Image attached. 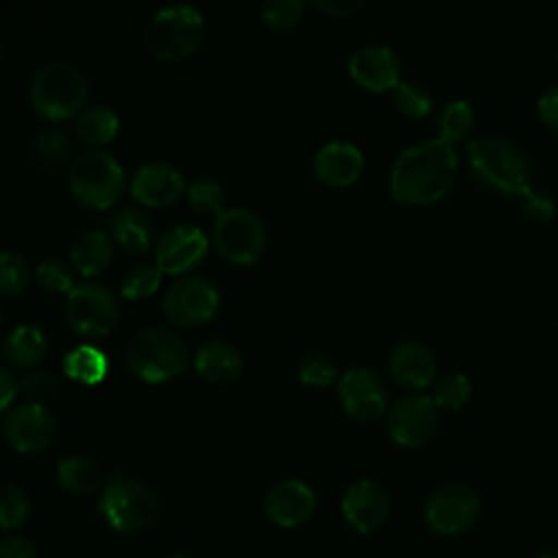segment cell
Instances as JSON below:
<instances>
[{
  "label": "cell",
  "instance_id": "7bdbcfd3",
  "mask_svg": "<svg viewBox=\"0 0 558 558\" xmlns=\"http://www.w3.org/2000/svg\"><path fill=\"white\" fill-rule=\"evenodd\" d=\"M312 7L323 11L329 17H349L355 11H360L364 2L362 0H314Z\"/></svg>",
  "mask_w": 558,
  "mask_h": 558
},
{
  "label": "cell",
  "instance_id": "cb8c5ba5",
  "mask_svg": "<svg viewBox=\"0 0 558 558\" xmlns=\"http://www.w3.org/2000/svg\"><path fill=\"white\" fill-rule=\"evenodd\" d=\"M113 240L131 253H146L155 240V222L140 207H124L111 220Z\"/></svg>",
  "mask_w": 558,
  "mask_h": 558
},
{
  "label": "cell",
  "instance_id": "e575fe53",
  "mask_svg": "<svg viewBox=\"0 0 558 558\" xmlns=\"http://www.w3.org/2000/svg\"><path fill=\"white\" fill-rule=\"evenodd\" d=\"M161 283V270L157 264H135L120 279V292L126 299H144L153 294Z\"/></svg>",
  "mask_w": 558,
  "mask_h": 558
},
{
  "label": "cell",
  "instance_id": "5b68a950",
  "mask_svg": "<svg viewBox=\"0 0 558 558\" xmlns=\"http://www.w3.org/2000/svg\"><path fill=\"white\" fill-rule=\"evenodd\" d=\"M185 340L168 327H146L137 331L129 344V368L148 384L177 377L187 366Z\"/></svg>",
  "mask_w": 558,
  "mask_h": 558
},
{
  "label": "cell",
  "instance_id": "1f68e13d",
  "mask_svg": "<svg viewBox=\"0 0 558 558\" xmlns=\"http://www.w3.org/2000/svg\"><path fill=\"white\" fill-rule=\"evenodd\" d=\"M31 281L28 259L13 248H0V294L13 296L26 290Z\"/></svg>",
  "mask_w": 558,
  "mask_h": 558
},
{
  "label": "cell",
  "instance_id": "e0dca14e",
  "mask_svg": "<svg viewBox=\"0 0 558 558\" xmlns=\"http://www.w3.org/2000/svg\"><path fill=\"white\" fill-rule=\"evenodd\" d=\"M266 517L279 527H299L316 510V493L301 480H279L264 497Z\"/></svg>",
  "mask_w": 558,
  "mask_h": 558
},
{
  "label": "cell",
  "instance_id": "ba28073f",
  "mask_svg": "<svg viewBox=\"0 0 558 558\" xmlns=\"http://www.w3.org/2000/svg\"><path fill=\"white\" fill-rule=\"evenodd\" d=\"M214 240L229 262L253 264L266 246V227L253 209L229 207L216 216Z\"/></svg>",
  "mask_w": 558,
  "mask_h": 558
},
{
  "label": "cell",
  "instance_id": "7dc6e473",
  "mask_svg": "<svg viewBox=\"0 0 558 558\" xmlns=\"http://www.w3.org/2000/svg\"><path fill=\"white\" fill-rule=\"evenodd\" d=\"M166 558H192V556H187V554H170Z\"/></svg>",
  "mask_w": 558,
  "mask_h": 558
},
{
  "label": "cell",
  "instance_id": "30bf717a",
  "mask_svg": "<svg viewBox=\"0 0 558 558\" xmlns=\"http://www.w3.org/2000/svg\"><path fill=\"white\" fill-rule=\"evenodd\" d=\"M423 517L432 532L440 536H458L480 517V497L466 484H442L427 497Z\"/></svg>",
  "mask_w": 558,
  "mask_h": 558
},
{
  "label": "cell",
  "instance_id": "603a6c76",
  "mask_svg": "<svg viewBox=\"0 0 558 558\" xmlns=\"http://www.w3.org/2000/svg\"><path fill=\"white\" fill-rule=\"evenodd\" d=\"M70 257L74 268L85 275H98L105 270L113 257L111 238L100 229H85L81 231L70 244Z\"/></svg>",
  "mask_w": 558,
  "mask_h": 558
},
{
  "label": "cell",
  "instance_id": "d590c367",
  "mask_svg": "<svg viewBox=\"0 0 558 558\" xmlns=\"http://www.w3.org/2000/svg\"><path fill=\"white\" fill-rule=\"evenodd\" d=\"M187 203L198 214H220L222 211V185L216 179L201 177L187 185Z\"/></svg>",
  "mask_w": 558,
  "mask_h": 558
},
{
  "label": "cell",
  "instance_id": "7c38bea8",
  "mask_svg": "<svg viewBox=\"0 0 558 558\" xmlns=\"http://www.w3.org/2000/svg\"><path fill=\"white\" fill-rule=\"evenodd\" d=\"M57 418L41 403H17L13 405L2 423L7 442L20 453H37L52 445L57 436Z\"/></svg>",
  "mask_w": 558,
  "mask_h": 558
},
{
  "label": "cell",
  "instance_id": "9c48e42d",
  "mask_svg": "<svg viewBox=\"0 0 558 558\" xmlns=\"http://www.w3.org/2000/svg\"><path fill=\"white\" fill-rule=\"evenodd\" d=\"M68 325L81 336H105L109 333L120 316L116 296L100 283L74 286L63 303Z\"/></svg>",
  "mask_w": 558,
  "mask_h": 558
},
{
  "label": "cell",
  "instance_id": "d6986e66",
  "mask_svg": "<svg viewBox=\"0 0 558 558\" xmlns=\"http://www.w3.org/2000/svg\"><path fill=\"white\" fill-rule=\"evenodd\" d=\"M185 181L179 168L166 161L140 166L131 179V194L146 207H163L183 194Z\"/></svg>",
  "mask_w": 558,
  "mask_h": 558
},
{
  "label": "cell",
  "instance_id": "d6a6232c",
  "mask_svg": "<svg viewBox=\"0 0 558 558\" xmlns=\"http://www.w3.org/2000/svg\"><path fill=\"white\" fill-rule=\"evenodd\" d=\"M469 397H471V379L458 371H451L438 377L432 392L434 405L447 408V410L462 408L469 401Z\"/></svg>",
  "mask_w": 558,
  "mask_h": 558
},
{
  "label": "cell",
  "instance_id": "f6af8a7d",
  "mask_svg": "<svg viewBox=\"0 0 558 558\" xmlns=\"http://www.w3.org/2000/svg\"><path fill=\"white\" fill-rule=\"evenodd\" d=\"M15 395H17V379L13 377V373L9 368H4L0 364V412L4 408H9V403L13 401Z\"/></svg>",
  "mask_w": 558,
  "mask_h": 558
},
{
  "label": "cell",
  "instance_id": "52a82bcc",
  "mask_svg": "<svg viewBox=\"0 0 558 558\" xmlns=\"http://www.w3.org/2000/svg\"><path fill=\"white\" fill-rule=\"evenodd\" d=\"M68 181L78 203L94 209H107L124 190V170L113 155L100 148H89L70 161Z\"/></svg>",
  "mask_w": 558,
  "mask_h": 558
},
{
  "label": "cell",
  "instance_id": "484cf974",
  "mask_svg": "<svg viewBox=\"0 0 558 558\" xmlns=\"http://www.w3.org/2000/svg\"><path fill=\"white\" fill-rule=\"evenodd\" d=\"M57 480L63 488L76 495H89L100 488V469L98 464L81 453L65 456L57 462Z\"/></svg>",
  "mask_w": 558,
  "mask_h": 558
},
{
  "label": "cell",
  "instance_id": "f546056e",
  "mask_svg": "<svg viewBox=\"0 0 558 558\" xmlns=\"http://www.w3.org/2000/svg\"><path fill=\"white\" fill-rule=\"evenodd\" d=\"M436 124H438V133L440 140H445L447 144L453 146V142L464 140L475 124V111L466 100H449L440 107L438 116H436Z\"/></svg>",
  "mask_w": 558,
  "mask_h": 558
},
{
  "label": "cell",
  "instance_id": "8992f818",
  "mask_svg": "<svg viewBox=\"0 0 558 558\" xmlns=\"http://www.w3.org/2000/svg\"><path fill=\"white\" fill-rule=\"evenodd\" d=\"M28 98L44 118L68 120L87 98V78L72 63L50 61L33 74Z\"/></svg>",
  "mask_w": 558,
  "mask_h": 558
},
{
  "label": "cell",
  "instance_id": "836d02e7",
  "mask_svg": "<svg viewBox=\"0 0 558 558\" xmlns=\"http://www.w3.org/2000/svg\"><path fill=\"white\" fill-rule=\"evenodd\" d=\"M392 102L397 111L410 118H423L432 111V94L427 87L414 81H399L392 89Z\"/></svg>",
  "mask_w": 558,
  "mask_h": 558
},
{
  "label": "cell",
  "instance_id": "3957f363",
  "mask_svg": "<svg viewBox=\"0 0 558 558\" xmlns=\"http://www.w3.org/2000/svg\"><path fill=\"white\" fill-rule=\"evenodd\" d=\"M205 37V17L192 4H168L153 13L146 24L144 41L153 57L181 61L190 57Z\"/></svg>",
  "mask_w": 558,
  "mask_h": 558
},
{
  "label": "cell",
  "instance_id": "277c9868",
  "mask_svg": "<svg viewBox=\"0 0 558 558\" xmlns=\"http://www.w3.org/2000/svg\"><path fill=\"white\" fill-rule=\"evenodd\" d=\"M157 495L144 482L113 471L98 497V512L120 534L148 527L157 514Z\"/></svg>",
  "mask_w": 558,
  "mask_h": 558
},
{
  "label": "cell",
  "instance_id": "bcb514c9",
  "mask_svg": "<svg viewBox=\"0 0 558 558\" xmlns=\"http://www.w3.org/2000/svg\"><path fill=\"white\" fill-rule=\"evenodd\" d=\"M532 558H558V556L551 554V551H541V554H536V556H532Z\"/></svg>",
  "mask_w": 558,
  "mask_h": 558
},
{
  "label": "cell",
  "instance_id": "d4e9b609",
  "mask_svg": "<svg viewBox=\"0 0 558 558\" xmlns=\"http://www.w3.org/2000/svg\"><path fill=\"white\" fill-rule=\"evenodd\" d=\"M46 353V338L37 325H15L4 338V357L15 368H33Z\"/></svg>",
  "mask_w": 558,
  "mask_h": 558
},
{
  "label": "cell",
  "instance_id": "44dd1931",
  "mask_svg": "<svg viewBox=\"0 0 558 558\" xmlns=\"http://www.w3.org/2000/svg\"><path fill=\"white\" fill-rule=\"evenodd\" d=\"M390 375L405 388H427L436 377V355L418 340L401 342L392 349L388 360Z\"/></svg>",
  "mask_w": 558,
  "mask_h": 558
},
{
  "label": "cell",
  "instance_id": "c3c4849f",
  "mask_svg": "<svg viewBox=\"0 0 558 558\" xmlns=\"http://www.w3.org/2000/svg\"><path fill=\"white\" fill-rule=\"evenodd\" d=\"M0 57H2V44H0Z\"/></svg>",
  "mask_w": 558,
  "mask_h": 558
},
{
  "label": "cell",
  "instance_id": "6da1fadb",
  "mask_svg": "<svg viewBox=\"0 0 558 558\" xmlns=\"http://www.w3.org/2000/svg\"><path fill=\"white\" fill-rule=\"evenodd\" d=\"M458 157L440 137L408 146L392 163L390 192L403 205H429L440 201L453 185Z\"/></svg>",
  "mask_w": 558,
  "mask_h": 558
},
{
  "label": "cell",
  "instance_id": "2e32d148",
  "mask_svg": "<svg viewBox=\"0 0 558 558\" xmlns=\"http://www.w3.org/2000/svg\"><path fill=\"white\" fill-rule=\"evenodd\" d=\"M207 235L196 225H174L159 235L155 244V262L161 272L179 275L196 266L207 253Z\"/></svg>",
  "mask_w": 558,
  "mask_h": 558
},
{
  "label": "cell",
  "instance_id": "ab89813d",
  "mask_svg": "<svg viewBox=\"0 0 558 558\" xmlns=\"http://www.w3.org/2000/svg\"><path fill=\"white\" fill-rule=\"evenodd\" d=\"M17 390L24 392V397L31 403H41L54 397L57 392V379L41 368H31L22 379H17Z\"/></svg>",
  "mask_w": 558,
  "mask_h": 558
},
{
  "label": "cell",
  "instance_id": "60d3db41",
  "mask_svg": "<svg viewBox=\"0 0 558 558\" xmlns=\"http://www.w3.org/2000/svg\"><path fill=\"white\" fill-rule=\"evenodd\" d=\"M519 198H521V207H523L525 216L536 222H547L556 211L554 198L545 190L536 187L534 183Z\"/></svg>",
  "mask_w": 558,
  "mask_h": 558
},
{
  "label": "cell",
  "instance_id": "4dcf8cb0",
  "mask_svg": "<svg viewBox=\"0 0 558 558\" xmlns=\"http://www.w3.org/2000/svg\"><path fill=\"white\" fill-rule=\"evenodd\" d=\"M31 514L28 493L13 482L0 484V530L13 532L20 530Z\"/></svg>",
  "mask_w": 558,
  "mask_h": 558
},
{
  "label": "cell",
  "instance_id": "83f0119b",
  "mask_svg": "<svg viewBox=\"0 0 558 558\" xmlns=\"http://www.w3.org/2000/svg\"><path fill=\"white\" fill-rule=\"evenodd\" d=\"M28 157L48 172L63 168L72 157V142L61 131H39L28 140ZM74 159V157H72Z\"/></svg>",
  "mask_w": 558,
  "mask_h": 558
},
{
  "label": "cell",
  "instance_id": "f1b7e54d",
  "mask_svg": "<svg viewBox=\"0 0 558 558\" xmlns=\"http://www.w3.org/2000/svg\"><path fill=\"white\" fill-rule=\"evenodd\" d=\"M118 113L107 105H89L78 113L76 135L89 146H102L118 133Z\"/></svg>",
  "mask_w": 558,
  "mask_h": 558
},
{
  "label": "cell",
  "instance_id": "b9f144b4",
  "mask_svg": "<svg viewBox=\"0 0 558 558\" xmlns=\"http://www.w3.org/2000/svg\"><path fill=\"white\" fill-rule=\"evenodd\" d=\"M0 558H39L33 541L24 536H7L0 541Z\"/></svg>",
  "mask_w": 558,
  "mask_h": 558
},
{
  "label": "cell",
  "instance_id": "74e56055",
  "mask_svg": "<svg viewBox=\"0 0 558 558\" xmlns=\"http://www.w3.org/2000/svg\"><path fill=\"white\" fill-rule=\"evenodd\" d=\"M35 279L48 292H70L74 288V275L59 257L41 259L35 268Z\"/></svg>",
  "mask_w": 558,
  "mask_h": 558
},
{
  "label": "cell",
  "instance_id": "ee69618b",
  "mask_svg": "<svg viewBox=\"0 0 558 558\" xmlns=\"http://www.w3.org/2000/svg\"><path fill=\"white\" fill-rule=\"evenodd\" d=\"M538 116L541 120L551 126V129H558V85H551L547 87L541 98H538Z\"/></svg>",
  "mask_w": 558,
  "mask_h": 558
},
{
  "label": "cell",
  "instance_id": "7a4b0ae2",
  "mask_svg": "<svg viewBox=\"0 0 558 558\" xmlns=\"http://www.w3.org/2000/svg\"><path fill=\"white\" fill-rule=\"evenodd\" d=\"M473 177L488 190L521 196L530 185V163L523 150L510 140L480 137L466 146Z\"/></svg>",
  "mask_w": 558,
  "mask_h": 558
},
{
  "label": "cell",
  "instance_id": "ffe728a7",
  "mask_svg": "<svg viewBox=\"0 0 558 558\" xmlns=\"http://www.w3.org/2000/svg\"><path fill=\"white\" fill-rule=\"evenodd\" d=\"M364 170L362 150L344 140H331L323 144L314 155V174L333 187L351 185Z\"/></svg>",
  "mask_w": 558,
  "mask_h": 558
},
{
  "label": "cell",
  "instance_id": "8fae6325",
  "mask_svg": "<svg viewBox=\"0 0 558 558\" xmlns=\"http://www.w3.org/2000/svg\"><path fill=\"white\" fill-rule=\"evenodd\" d=\"M220 303V294L214 283L203 277L174 279L163 292V314L174 325L194 327L207 323Z\"/></svg>",
  "mask_w": 558,
  "mask_h": 558
},
{
  "label": "cell",
  "instance_id": "8d00e7d4",
  "mask_svg": "<svg viewBox=\"0 0 558 558\" xmlns=\"http://www.w3.org/2000/svg\"><path fill=\"white\" fill-rule=\"evenodd\" d=\"M338 375V366L327 353H310L299 364V379L312 388L329 386Z\"/></svg>",
  "mask_w": 558,
  "mask_h": 558
},
{
  "label": "cell",
  "instance_id": "5bb4252c",
  "mask_svg": "<svg viewBox=\"0 0 558 558\" xmlns=\"http://www.w3.org/2000/svg\"><path fill=\"white\" fill-rule=\"evenodd\" d=\"M338 397L344 412L357 421L379 418L388 403L381 377L366 366H351L340 375Z\"/></svg>",
  "mask_w": 558,
  "mask_h": 558
},
{
  "label": "cell",
  "instance_id": "4316f807",
  "mask_svg": "<svg viewBox=\"0 0 558 558\" xmlns=\"http://www.w3.org/2000/svg\"><path fill=\"white\" fill-rule=\"evenodd\" d=\"M61 366L68 377H72L74 381H81L85 386H96L107 375V357L100 349H96L92 344L72 347L63 355Z\"/></svg>",
  "mask_w": 558,
  "mask_h": 558
},
{
  "label": "cell",
  "instance_id": "9a60e30c",
  "mask_svg": "<svg viewBox=\"0 0 558 558\" xmlns=\"http://www.w3.org/2000/svg\"><path fill=\"white\" fill-rule=\"evenodd\" d=\"M340 510L351 530L357 534H373L386 523L390 499L384 486L375 480H357L344 490Z\"/></svg>",
  "mask_w": 558,
  "mask_h": 558
},
{
  "label": "cell",
  "instance_id": "4fadbf2b",
  "mask_svg": "<svg viewBox=\"0 0 558 558\" xmlns=\"http://www.w3.org/2000/svg\"><path fill=\"white\" fill-rule=\"evenodd\" d=\"M386 425L397 445L412 449L425 445L434 436L438 427V412L432 397L408 395L392 403Z\"/></svg>",
  "mask_w": 558,
  "mask_h": 558
},
{
  "label": "cell",
  "instance_id": "7402d4cb",
  "mask_svg": "<svg viewBox=\"0 0 558 558\" xmlns=\"http://www.w3.org/2000/svg\"><path fill=\"white\" fill-rule=\"evenodd\" d=\"M244 366L242 353L235 344L227 340H209L201 344L194 355V368L201 377L214 384L233 381Z\"/></svg>",
  "mask_w": 558,
  "mask_h": 558
},
{
  "label": "cell",
  "instance_id": "ac0fdd59",
  "mask_svg": "<svg viewBox=\"0 0 558 558\" xmlns=\"http://www.w3.org/2000/svg\"><path fill=\"white\" fill-rule=\"evenodd\" d=\"M351 78L371 92L395 89L401 76V63L392 48L381 44H371L357 48L349 59Z\"/></svg>",
  "mask_w": 558,
  "mask_h": 558
},
{
  "label": "cell",
  "instance_id": "f35d334b",
  "mask_svg": "<svg viewBox=\"0 0 558 558\" xmlns=\"http://www.w3.org/2000/svg\"><path fill=\"white\" fill-rule=\"evenodd\" d=\"M305 11V2L301 0H266L262 2V20L275 28V31H283L294 26Z\"/></svg>",
  "mask_w": 558,
  "mask_h": 558
}]
</instances>
